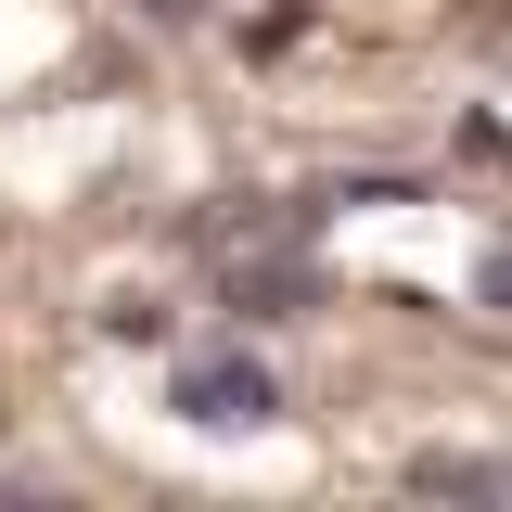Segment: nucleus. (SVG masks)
Masks as SVG:
<instances>
[{"mask_svg": "<svg viewBox=\"0 0 512 512\" xmlns=\"http://www.w3.org/2000/svg\"><path fill=\"white\" fill-rule=\"evenodd\" d=\"M167 410L205 423V436H269V423H282V384H269V359H244V346H205V359H180Z\"/></svg>", "mask_w": 512, "mask_h": 512, "instance_id": "obj_1", "label": "nucleus"}, {"mask_svg": "<svg viewBox=\"0 0 512 512\" xmlns=\"http://www.w3.org/2000/svg\"><path fill=\"white\" fill-rule=\"evenodd\" d=\"M410 487L423 500H512V461H487V448H423Z\"/></svg>", "mask_w": 512, "mask_h": 512, "instance_id": "obj_2", "label": "nucleus"}, {"mask_svg": "<svg viewBox=\"0 0 512 512\" xmlns=\"http://www.w3.org/2000/svg\"><path fill=\"white\" fill-rule=\"evenodd\" d=\"M295 39H308V0H282V13H256V26H244V52H256V64L295 52Z\"/></svg>", "mask_w": 512, "mask_h": 512, "instance_id": "obj_3", "label": "nucleus"}, {"mask_svg": "<svg viewBox=\"0 0 512 512\" xmlns=\"http://www.w3.org/2000/svg\"><path fill=\"white\" fill-rule=\"evenodd\" d=\"M461 154H474V167H500V180H512V128H500V116H474V128H461Z\"/></svg>", "mask_w": 512, "mask_h": 512, "instance_id": "obj_4", "label": "nucleus"}, {"mask_svg": "<svg viewBox=\"0 0 512 512\" xmlns=\"http://www.w3.org/2000/svg\"><path fill=\"white\" fill-rule=\"evenodd\" d=\"M474 308H512V244H487V256H474Z\"/></svg>", "mask_w": 512, "mask_h": 512, "instance_id": "obj_5", "label": "nucleus"}, {"mask_svg": "<svg viewBox=\"0 0 512 512\" xmlns=\"http://www.w3.org/2000/svg\"><path fill=\"white\" fill-rule=\"evenodd\" d=\"M487 52H500V64H512V0H500V13H487Z\"/></svg>", "mask_w": 512, "mask_h": 512, "instance_id": "obj_6", "label": "nucleus"}, {"mask_svg": "<svg viewBox=\"0 0 512 512\" xmlns=\"http://www.w3.org/2000/svg\"><path fill=\"white\" fill-rule=\"evenodd\" d=\"M141 13H167V26H180V13H205V0H141Z\"/></svg>", "mask_w": 512, "mask_h": 512, "instance_id": "obj_7", "label": "nucleus"}]
</instances>
